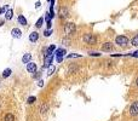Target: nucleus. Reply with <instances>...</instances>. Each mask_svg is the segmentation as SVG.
I'll return each instance as SVG.
<instances>
[{
    "label": "nucleus",
    "instance_id": "1",
    "mask_svg": "<svg viewBox=\"0 0 138 121\" xmlns=\"http://www.w3.org/2000/svg\"><path fill=\"white\" fill-rule=\"evenodd\" d=\"M115 44H117L120 47H127L128 46V39L125 35H117L115 39Z\"/></svg>",
    "mask_w": 138,
    "mask_h": 121
},
{
    "label": "nucleus",
    "instance_id": "2",
    "mask_svg": "<svg viewBox=\"0 0 138 121\" xmlns=\"http://www.w3.org/2000/svg\"><path fill=\"white\" fill-rule=\"evenodd\" d=\"M75 30H76V27H75L74 23H67L65 27H64V33H65L68 36L75 34Z\"/></svg>",
    "mask_w": 138,
    "mask_h": 121
},
{
    "label": "nucleus",
    "instance_id": "3",
    "mask_svg": "<svg viewBox=\"0 0 138 121\" xmlns=\"http://www.w3.org/2000/svg\"><path fill=\"white\" fill-rule=\"evenodd\" d=\"M84 41H85L86 44H89V45H93V44H96L97 39H96V36H95L93 34H86V35L84 36Z\"/></svg>",
    "mask_w": 138,
    "mask_h": 121
},
{
    "label": "nucleus",
    "instance_id": "4",
    "mask_svg": "<svg viewBox=\"0 0 138 121\" xmlns=\"http://www.w3.org/2000/svg\"><path fill=\"white\" fill-rule=\"evenodd\" d=\"M130 114L132 116H137L138 115V100H136V102H133L131 104V107H130Z\"/></svg>",
    "mask_w": 138,
    "mask_h": 121
},
{
    "label": "nucleus",
    "instance_id": "5",
    "mask_svg": "<svg viewBox=\"0 0 138 121\" xmlns=\"http://www.w3.org/2000/svg\"><path fill=\"white\" fill-rule=\"evenodd\" d=\"M53 53H47L46 55V57H45V63H44V68H47V67H50L51 65V62H52V59H53Z\"/></svg>",
    "mask_w": 138,
    "mask_h": 121
},
{
    "label": "nucleus",
    "instance_id": "6",
    "mask_svg": "<svg viewBox=\"0 0 138 121\" xmlns=\"http://www.w3.org/2000/svg\"><path fill=\"white\" fill-rule=\"evenodd\" d=\"M102 50L105 51V52H110V51L114 50V46H113L111 43H104V44L102 45Z\"/></svg>",
    "mask_w": 138,
    "mask_h": 121
},
{
    "label": "nucleus",
    "instance_id": "7",
    "mask_svg": "<svg viewBox=\"0 0 138 121\" xmlns=\"http://www.w3.org/2000/svg\"><path fill=\"white\" fill-rule=\"evenodd\" d=\"M27 70H28L29 73H35V70H36V64L33 63V62L27 63Z\"/></svg>",
    "mask_w": 138,
    "mask_h": 121
},
{
    "label": "nucleus",
    "instance_id": "8",
    "mask_svg": "<svg viewBox=\"0 0 138 121\" xmlns=\"http://www.w3.org/2000/svg\"><path fill=\"white\" fill-rule=\"evenodd\" d=\"M11 34H12L14 38H17V39H20V38L22 36V32H21L18 28H14V29L11 30Z\"/></svg>",
    "mask_w": 138,
    "mask_h": 121
},
{
    "label": "nucleus",
    "instance_id": "9",
    "mask_svg": "<svg viewBox=\"0 0 138 121\" xmlns=\"http://www.w3.org/2000/svg\"><path fill=\"white\" fill-rule=\"evenodd\" d=\"M38 39H39V33H38V32H33V33H30V35H29V40H30V43H36Z\"/></svg>",
    "mask_w": 138,
    "mask_h": 121
},
{
    "label": "nucleus",
    "instance_id": "10",
    "mask_svg": "<svg viewBox=\"0 0 138 121\" xmlns=\"http://www.w3.org/2000/svg\"><path fill=\"white\" fill-rule=\"evenodd\" d=\"M68 14H69V12H68V9H67V7H61V9H59V16H61V18L68 17V16H69Z\"/></svg>",
    "mask_w": 138,
    "mask_h": 121
},
{
    "label": "nucleus",
    "instance_id": "11",
    "mask_svg": "<svg viewBox=\"0 0 138 121\" xmlns=\"http://www.w3.org/2000/svg\"><path fill=\"white\" fill-rule=\"evenodd\" d=\"M30 59H32V55H30V53H26V55L22 57V62H23L24 64H26V63H29Z\"/></svg>",
    "mask_w": 138,
    "mask_h": 121
},
{
    "label": "nucleus",
    "instance_id": "12",
    "mask_svg": "<svg viewBox=\"0 0 138 121\" xmlns=\"http://www.w3.org/2000/svg\"><path fill=\"white\" fill-rule=\"evenodd\" d=\"M64 53H65V50H64V49H58V50L56 51L55 56H56V57H63Z\"/></svg>",
    "mask_w": 138,
    "mask_h": 121
},
{
    "label": "nucleus",
    "instance_id": "13",
    "mask_svg": "<svg viewBox=\"0 0 138 121\" xmlns=\"http://www.w3.org/2000/svg\"><path fill=\"white\" fill-rule=\"evenodd\" d=\"M12 16H14V11H12L11 9H9V10L6 11V14H5V18H6V20H11Z\"/></svg>",
    "mask_w": 138,
    "mask_h": 121
},
{
    "label": "nucleus",
    "instance_id": "14",
    "mask_svg": "<svg viewBox=\"0 0 138 121\" xmlns=\"http://www.w3.org/2000/svg\"><path fill=\"white\" fill-rule=\"evenodd\" d=\"M18 23L20 24H22V26H26L27 24V20H26V17L24 16H18Z\"/></svg>",
    "mask_w": 138,
    "mask_h": 121
},
{
    "label": "nucleus",
    "instance_id": "15",
    "mask_svg": "<svg viewBox=\"0 0 138 121\" xmlns=\"http://www.w3.org/2000/svg\"><path fill=\"white\" fill-rule=\"evenodd\" d=\"M4 121H15V116L12 114H6L4 117Z\"/></svg>",
    "mask_w": 138,
    "mask_h": 121
},
{
    "label": "nucleus",
    "instance_id": "16",
    "mask_svg": "<svg viewBox=\"0 0 138 121\" xmlns=\"http://www.w3.org/2000/svg\"><path fill=\"white\" fill-rule=\"evenodd\" d=\"M42 23H44V18H42V17H40V18L36 21V24H35V26H36V28H41V27H42Z\"/></svg>",
    "mask_w": 138,
    "mask_h": 121
},
{
    "label": "nucleus",
    "instance_id": "17",
    "mask_svg": "<svg viewBox=\"0 0 138 121\" xmlns=\"http://www.w3.org/2000/svg\"><path fill=\"white\" fill-rule=\"evenodd\" d=\"M132 45L133 46H138V34H136L134 36H133V39H132Z\"/></svg>",
    "mask_w": 138,
    "mask_h": 121
},
{
    "label": "nucleus",
    "instance_id": "18",
    "mask_svg": "<svg viewBox=\"0 0 138 121\" xmlns=\"http://www.w3.org/2000/svg\"><path fill=\"white\" fill-rule=\"evenodd\" d=\"M10 75H11V69H5L4 73H3V76L4 78H9Z\"/></svg>",
    "mask_w": 138,
    "mask_h": 121
},
{
    "label": "nucleus",
    "instance_id": "19",
    "mask_svg": "<svg viewBox=\"0 0 138 121\" xmlns=\"http://www.w3.org/2000/svg\"><path fill=\"white\" fill-rule=\"evenodd\" d=\"M35 100H36V97L35 96H30V97H28V100L27 102H28V104H33Z\"/></svg>",
    "mask_w": 138,
    "mask_h": 121
},
{
    "label": "nucleus",
    "instance_id": "20",
    "mask_svg": "<svg viewBox=\"0 0 138 121\" xmlns=\"http://www.w3.org/2000/svg\"><path fill=\"white\" fill-rule=\"evenodd\" d=\"M56 50V46L55 45H51V46H48V49H47V53H53V51ZM46 53V55H47Z\"/></svg>",
    "mask_w": 138,
    "mask_h": 121
},
{
    "label": "nucleus",
    "instance_id": "21",
    "mask_svg": "<svg viewBox=\"0 0 138 121\" xmlns=\"http://www.w3.org/2000/svg\"><path fill=\"white\" fill-rule=\"evenodd\" d=\"M46 110H47V104H42L40 108V113L44 114V113H46Z\"/></svg>",
    "mask_w": 138,
    "mask_h": 121
},
{
    "label": "nucleus",
    "instance_id": "22",
    "mask_svg": "<svg viewBox=\"0 0 138 121\" xmlns=\"http://www.w3.org/2000/svg\"><path fill=\"white\" fill-rule=\"evenodd\" d=\"M53 71H55V65H50V68L47 70V74L51 75V74H53Z\"/></svg>",
    "mask_w": 138,
    "mask_h": 121
},
{
    "label": "nucleus",
    "instance_id": "23",
    "mask_svg": "<svg viewBox=\"0 0 138 121\" xmlns=\"http://www.w3.org/2000/svg\"><path fill=\"white\" fill-rule=\"evenodd\" d=\"M51 34H52V30H51V29H48V30H46V32L44 33V35H45V36H50Z\"/></svg>",
    "mask_w": 138,
    "mask_h": 121
},
{
    "label": "nucleus",
    "instance_id": "24",
    "mask_svg": "<svg viewBox=\"0 0 138 121\" xmlns=\"http://www.w3.org/2000/svg\"><path fill=\"white\" fill-rule=\"evenodd\" d=\"M7 7H9V6L6 5V6H4V7H1V9H0V15H1L3 12H5V11L7 10Z\"/></svg>",
    "mask_w": 138,
    "mask_h": 121
},
{
    "label": "nucleus",
    "instance_id": "25",
    "mask_svg": "<svg viewBox=\"0 0 138 121\" xmlns=\"http://www.w3.org/2000/svg\"><path fill=\"white\" fill-rule=\"evenodd\" d=\"M89 55H90V56H96V57H98V56H101V55H99V53H97V52H90Z\"/></svg>",
    "mask_w": 138,
    "mask_h": 121
},
{
    "label": "nucleus",
    "instance_id": "26",
    "mask_svg": "<svg viewBox=\"0 0 138 121\" xmlns=\"http://www.w3.org/2000/svg\"><path fill=\"white\" fill-rule=\"evenodd\" d=\"M130 56H132V57H138V51H136V52H133V53H131Z\"/></svg>",
    "mask_w": 138,
    "mask_h": 121
},
{
    "label": "nucleus",
    "instance_id": "27",
    "mask_svg": "<svg viewBox=\"0 0 138 121\" xmlns=\"http://www.w3.org/2000/svg\"><path fill=\"white\" fill-rule=\"evenodd\" d=\"M73 57H80V55H69L68 58H73Z\"/></svg>",
    "mask_w": 138,
    "mask_h": 121
},
{
    "label": "nucleus",
    "instance_id": "28",
    "mask_svg": "<svg viewBox=\"0 0 138 121\" xmlns=\"http://www.w3.org/2000/svg\"><path fill=\"white\" fill-rule=\"evenodd\" d=\"M38 85H39L40 87H42V86H44V81H42V80H39V82H38Z\"/></svg>",
    "mask_w": 138,
    "mask_h": 121
},
{
    "label": "nucleus",
    "instance_id": "29",
    "mask_svg": "<svg viewBox=\"0 0 138 121\" xmlns=\"http://www.w3.org/2000/svg\"><path fill=\"white\" fill-rule=\"evenodd\" d=\"M57 58V62H62L63 61V57H56Z\"/></svg>",
    "mask_w": 138,
    "mask_h": 121
},
{
    "label": "nucleus",
    "instance_id": "30",
    "mask_svg": "<svg viewBox=\"0 0 138 121\" xmlns=\"http://www.w3.org/2000/svg\"><path fill=\"white\" fill-rule=\"evenodd\" d=\"M35 7H40V1H38V3L35 4Z\"/></svg>",
    "mask_w": 138,
    "mask_h": 121
},
{
    "label": "nucleus",
    "instance_id": "31",
    "mask_svg": "<svg viewBox=\"0 0 138 121\" xmlns=\"http://www.w3.org/2000/svg\"><path fill=\"white\" fill-rule=\"evenodd\" d=\"M3 24H4V21H3V20H1V21H0V27H1V26H3Z\"/></svg>",
    "mask_w": 138,
    "mask_h": 121
},
{
    "label": "nucleus",
    "instance_id": "32",
    "mask_svg": "<svg viewBox=\"0 0 138 121\" xmlns=\"http://www.w3.org/2000/svg\"><path fill=\"white\" fill-rule=\"evenodd\" d=\"M136 85H137V87H138V78L136 79Z\"/></svg>",
    "mask_w": 138,
    "mask_h": 121
},
{
    "label": "nucleus",
    "instance_id": "33",
    "mask_svg": "<svg viewBox=\"0 0 138 121\" xmlns=\"http://www.w3.org/2000/svg\"><path fill=\"white\" fill-rule=\"evenodd\" d=\"M47 1H51V0H47Z\"/></svg>",
    "mask_w": 138,
    "mask_h": 121
}]
</instances>
